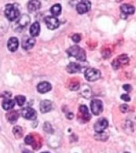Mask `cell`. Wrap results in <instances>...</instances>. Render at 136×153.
Segmentation results:
<instances>
[{
    "mask_svg": "<svg viewBox=\"0 0 136 153\" xmlns=\"http://www.w3.org/2000/svg\"><path fill=\"white\" fill-rule=\"evenodd\" d=\"M67 53L69 56L76 58L81 62H84L86 60V53L84 49L80 47L79 45H75L69 47L67 50Z\"/></svg>",
    "mask_w": 136,
    "mask_h": 153,
    "instance_id": "6da1fadb",
    "label": "cell"
},
{
    "mask_svg": "<svg viewBox=\"0 0 136 153\" xmlns=\"http://www.w3.org/2000/svg\"><path fill=\"white\" fill-rule=\"evenodd\" d=\"M4 13L5 16L10 22L15 21L16 19H18L20 14L18 8L14 4H7L5 7Z\"/></svg>",
    "mask_w": 136,
    "mask_h": 153,
    "instance_id": "7a4b0ae2",
    "label": "cell"
},
{
    "mask_svg": "<svg viewBox=\"0 0 136 153\" xmlns=\"http://www.w3.org/2000/svg\"><path fill=\"white\" fill-rule=\"evenodd\" d=\"M30 22V18L28 14H22L17 19V21L15 22L14 25V27H13V30L15 32H21L28 26Z\"/></svg>",
    "mask_w": 136,
    "mask_h": 153,
    "instance_id": "3957f363",
    "label": "cell"
},
{
    "mask_svg": "<svg viewBox=\"0 0 136 153\" xmlns=\"http://www.w3.org/2000/svg\"><path fill=\"white\" fill-rule=\"evenodd\" d=\"M101 76V72L95 68H88L84 72V77L88 81H97Z\"/></svg>",
    "mask_w": 136,
    "mask_h": 153,
    "instance_id": "277c9868",
    "label": "cell"
},
{
    "mask_svg": "<svg viewBox=\"0 0 136 153\" xmlns=\"http://www.w3.org/2000/svg\"><path fill=\"white\" fill-rule=\"evenodd\" d=\"M103 102L100 100L98 99H94L91 102V110L93 115L95 116H99V115L103 112Z\"/></svg>",
    "mask_w": 136,
    "mask_h": 153,
    "instance_id": "5b68a950",
    "label": "cell"
},
{
    "mask_svg": "<svg viewBox=\"0 0 136 153\" xmlns=\"http://www.w3.org/2000/svg\"><path fill=\"white\" fill-rule=\"evenodd\" d=\"M91 6H92V3L89 1H86V0L81 1L76 5V10L80 14H85L90 10Z\"/></svg>",
    "mask_w": 136,
    "mask_h": 153,
    "instance_id": "8992f818",
    "label": "cell"
},
{
    "mask_svg": "<svg viewBox=\"0 0 136 153\" xmlns=\"http://www.w3.org/2000/svg\"><path fill=\"white\" fill-rule=\"evenodd\" d=\"M21 116L26 120H33L37 118V112L32 108H24L23 109L21 110Z\"/></svg>",
    "mask_w": 136,
    "mask_h": 153,
    "instance_id": "52a82bcc",
    "label": "cell"
},
{
    "mask_svg": "<svg viewBox=\"0 0 136 153\" xmlns=\"http://www.w3.org/2000/svg\"><path fill=\"white\" fill-rule=\"evenodd\" d=\"M108 127V121L105 118H101L94 124V130L95 132H102Z\"/></svg>",
    "mask_w": 136,
    "mask_h": 153,
    "instance_id": "ba28073f",
    "label": "cell"
},
{
    "mask_svg": "<svg viewBox=\"0 0 136 153\" xmlns=\"http://www.w3.org/2000/svg\"><path fill=\"white\" fill-rule=\"evenodd\" d=\"M45 24L50 30H55L58 28L60 25L59 20L54 16H47L45 18Z\"/></svg>",
    "mask_w": 136,
    "mask_h": 153,
    "instance_id": "9c48e42d",
    "label": "cell"
},
{
    "mask_svg": "<svg viewBox=\"0 0 136 153\" xmlns=\"http://www.w3.org/2000/svg\"><path fill=\"white\" fill-rule=\"evenodd\" d=\"M36 40L32 37H25L21 42V47L24 50H30L34 46Z\"/></svg>",
    "mask_w": 136,
    "mask_h": 153,
    "instance_id": "30bf717a",
    "label": "cell"
},
{
    "mask_svg": "<svg viewBox=\"0 0 136 153\" xmlns=\"http://www.w3.org/2000/svg\"><path fill=\"white\" fill-rule=\"evenodd\" d=\"M129 62V58L126 55H120L119 57H118L116 59H115L112 62V67L115 69H119L121 65L127 64Z\"/></svg>",
    "mask_w": 136,
    "mask_h": 153,
    "instance_id": "8fae6325",
    "label": "cell"
},
{
    "mask_svg": "<svg viewBox=\"0 0 136 153\" xmlns=\"http://www.w3.org/2000/svg\"><path fill=\"white\" fill-rule=\"evenodd\" d=\"M18 39L15 37H11L7 42V47L10 52H15L18 48Z\"/></svg>",
    "mask_w": 136,
    "mask_h": 153,
    "instance_id": "7c38bea8",
    "label": "cell"
},
{
    "mask_svg": "<svg viewBox=\"0 0 136 153\" xmlns=\"http://www.w3.org/2000/svg\"><path fill=\"white\" fill-rule=\"evenodd\" d=\"M52 109V102L49 100H44L40 103V111L42 113L50 112Z\"/></svg>",
    "mask_w": 136,
    "mask_h": 153,
    "instance_id": "4fadbf2b",
    "label": "cell"
},
{
    "mask_svg": "<svg viewBox=\"0 0 136 153\" xmlns=\"http://www.w3.org/2000/svg\"><path fill=\"white\" fill-rule=\"evenodd\" d=\"M37 88L40 93H46L52 89V85L47 81H42L38 84Z\"/></svg>",
    "mask_w": 136,
    "mask_h": 153,
    "instance_id": "5bb4252c",
    "label": "cell"
},
{
    "mask_svg": "<svg viewBox=\"0 0 136 153\" xmlns=\"http://www.w3.org/2000/svg\"><path fill=\"white\" fill-rule=\"evenodd\" d=\"M66 70L69 74H76L79 73L81 70V65L80 64L75 63V62H71L69 63L66 67Z\"/></svg>",
    "mask_w": 136,
    "mask_h": 153,
    "instance_id": "9a60e30c",
    "label": "cell"
},
{
    "mask_svg": "<svg viewBox=\"0 0 136 153\" xmlns=\"http://www.w3.org/2000/svg\"><path fill=\"white\" fill-rule=\"evenodd\" d=\"M6 117H7V120L10 124H14L18 120L19 114L18 112L15 111V110H12V111H10L9 112H7Z\"/></svg>",
    "mask_w": 136,
    "mask_h": 153,
    "instance_id": "2e32d148",
    "label": "cell"
},
{
    "mask_svg": "<svg viewBox=\"0 0 136 153\" xmlns=\"http://www.w3.org/2000/svg\"><path fill=\"white\" fill-rule=\"evenodd\" d=\"M40 30V24L38 23V22H33V23L30 26V35L32 36V38H33V37H37V36L39 35Z\"/></svg>",
    "mask_w": 136,
    "mask_h": 153,
    "instance_id": "e0dca14e",
    "label": "cell"
},
{
    "mask_svg": "<svg viewBox=\"0 0 136 153\" xmlns=\"http://www.w3.org/2000/svg\"><path fill=\"white\" fill-rule=\"evenodd\" d=\"M81 91V94L82 95V97H84V98H90L92 97V88L88 85H83L82 87L80 89Z\"/></svg>",
    "mask_w": 136,
    "mask_h": 153,
    "instance_id": "ac0fdd59",
    "label": "cell"
},
{
    "mask_svg": "<svg viewBox=\"0 0 136 153\" xmlns=\"http://www.w3.org/2000/svg\"><path fill=\"white\" fill-rule=\"evenodd\" d=\"M120 10H121V11L123 14H126V15H128V14H133L134 13H135V7L129 4L121 5Z\"/></svg>",
    "mask_w": 136,
    "mask_h": 153,
    "instance_id": "d6986e66",
    "label": "cell"
},
{
    "mask_svg": "<svg viewBox=\"0 0 136 153\" xmlns=\"http://www.w3.org/2000/svg\"><path fill=\"white\" fill-rule=\"evenodd\" d=\"M41 2L38 0H33L28 2V10L30 12L37 11L38 10L40 9Z\"/></svg>",
    "mask_w": 136,
    "mask_h": 153,
    "instance_id": "ffe728a7",
    "label": "cell"
},
{
    "mask_svg": "<svg viewBox=\"0 0 136 153\" xmlns=\"http://www.w3.org/2000/svg\"><path fill=\"white\" fill-rule=\"evenodd\" d=\"M14 105H15V100L10 99V98H7V99H5L2 101V106L3 108V109L10 110L14 107Z\"/></svg>",
    "mask_w": 136,
    "mask_h": 153,
    "instance_id": "44dd1931",
    "label": "cell"
},
{
    "mask_svg": "<svg viewBox=\"0 0 136 153\" xmlns=\"http://www.w3.org/2000/svg\"><path fill=\"white\" fill-rule=\"evenodd\" d=\"M79 111H80L81 114L82 115L83 119L85 121H88V120H90V114H89V112H88V109L86 105H81L80 108H79Z\"/></svg>",
    "mask_w": 136,
    "mask_h": 153,
    "instance_id": "7402d4cb",
    "label": "cell"
},
{
    "mask_svg": "<svg viewBox=\"0 0 136 153\" xmlns=\"http://www.w3.org/2000/svg\"><path fill=\"white\" fill-rule=\"evenodd\" d=\"M61 4H55L50 8V12L53 16H59L61 13Z\"/></svg>",
    "mask_w": 136,
    "mask_h": 153,
    "instance_id": "603a6c76",
    "label": "cell"
},
{
    "mask_svg": "<svg viewBox=\"0 0 136 153\" xmlns=\"http://www.w3.org/2000/svg\"><path fill=\"white\" fill-rule=\"evenodd\" d=\"M94 137L97 140L106 141L108 139V137H109V135H108V133L104 132V131H102V132H96Z\"/></svg>",
    "mask_w": 136,
    "mask_h": 153,
    "instance_id": "cb8c5ba5",
    "label": "cell"
},
{
    "mask_svg": "<svg viewBox=\"0 0 136 153\" xmlns=\"http://www.w3.org/2000/svg\"><path fill=\"white\" fill-rule=\"evenodd\" d=\"M13 133H14L15 138L20 139L22 137L23 135V130L20 126H15L13 128Z\"/></svg>",
    "mask_w": 136,
    "mask_h": 153,
    "instance_id": "d4e9b609",
    "label": "cell"
},
{
    "mask_svg": "<svg viewBox=\"0 0 136 153\" xmlns=\"http://www.w3.org/2000/svg\"><path fill=\"white\" fill-rule=\"evenodd\" d=\"M14 100L18 103V105L19 106H22V105H24V104L26 103V97H24V96L22 95H18L15 97Z\"/></svg>",
    "mask_w": 136,
    "mask_h": 153,
    "instance_id": "484cf974",
    "label": "cell"
},
{
    "mask_svg": "<svg viewBox=\"0 0 136 153\" xmlns=\"http://www.w3.org/2000/svg\"><path fill=\"white\" fill-rule=\"evenodd\" d=\"M34 142H35V140H34V138L32 135H28L25 138V143L28 145H33Z\"/></svg>",
    "mask_w": 136,
    "mask_h": 153,
    "instance_id": "4316f807",
    "label": "cell"
},
{
    "mask_svg": "<svg viewBox=\"0 0 136 153\" xmlns=\"http://www.w3.org/2000/svg\"><path fill=\"white\" fill-rule=\"evenodd\" d=\"M44 130H45L46 132H48V133H52L53 132V130H52V126H51V124H50V123H45V124H44Z\"/></svg>",
    "mask_w": 136,
    "mask_h": 153,
    "instance_id": "83f0119b",
    "label": "cell"
},
{
    "mask_svg": "<svg viewBox=\"0 0 136 153\" xmlns=\"http://www.w3.org/2000/svg\"><path fill=\"white\" fill-rule=\"evenodd\" d=\"M119 110L121 111L123 113H126V112H128L129 111V106L127 105H121L119 106Z\"/></svg>",
    "mask_w": 136,
    "mask_h": 153,
    "instance_id": "f1b7e54d",
    "label": "cell"
},
{
    "mask_svg": "<svg viewBox=\"0 0 136 153\" xmlns=\"http://www.w3.org/2000/svg\"><path fill=\"white\" fill-rule=\"evenodd\" d=\"M69 88L71 90H77L80 88V84H79V82H73V84L71 83Z\"/></svg>",
    "mask_w": 136,
    "mask_h": 153,
    "instance_id": "f546056e",
    "label": "cell"
},
{
    "mask_svg": "<svg viewBox=\"0 0 136 153\" xmlns=\"http://www.w3.org/2000/svg\"><path fill=\"white\" fill-rule=\"evenodd\" d=\"M72 41H73L74 42L78 43L81 40V37L80 34H78V33H75V34H73L72 37Z\"/></svg>",
    "mask_w": 136,
    "mask_h": 153,
    "instance_id": "4dcf8cb0",
    "label": "cell"
},
{
    "mask_svg": "<svg viewBox=\"0 0 136 153\" xmlns=\"http://www.w3.org/2000/svg\"><path fill=\"white\" fill-rule=\"evenodd\" d=\"M121 99L124 100V101H126V102H128V101L131 100V97H130V96L128 94H122Z\"/></svg>",
    "mask_w": 136,
    "mask_h": 153,
    "instance_id": "1f68e13d",
    "label": "cell"
},
{
    "mask_svg": "<svg viewBox=\"0 0 136 153\" xmlns=\"http://www.w3.org/2000/svg\"><path fill=\"white\" fill-rule=\"evenodd\" d=\"M123 88L125 91H126V92H131V91L132 90V87H131V85H128V84L123 85Z\"/></svg>",
    "mask_w": 136,
    "mask_h": 153,
    "instance_id": "d6a6232c",
    "label": "cell"
},
{
    "mask_svg": "<svg viewBox=\"0 0 136 153\" xmlns=\"http://www.w3.org/2000/svg\"><path fill=\"white\" fill-rule=\"evenodd\" d=\"M73 113H72V112H68L66 114V117L68 118V119L69 120H72V118H73Z\"/></svg>",
    "mask_w": 136,
    "mask_h": 153,
    "instance_id": "836d02e7",
    "label": "cell"
},
{
    "mask_svg": "<svg viewBox=\"0 0 136 153\" xmlns=\"http://www.w3.org/2000/svg\"><path fill=\"white\" fill-rule=\"evenodd\" d=\"M24 153H31V152H25Z\"/></svg>",
    "mask_w": 136,
    "mask_h": 153,
    "instance_id": "e575fe53",
    "label": "cell"
},
{
    "mask_svg": "<svg viewBox=\"0 0 136 153\" xmlns=\"http://www.w3.org/2000/svg\"><path fill=\"white\" fill-rule=\"evenodd\" d=\"M41 153H50V152H41Z\"/></svg>",
    "mask_w": 136,
    "mask_h": 153,
    "instance_id": "d590c367",
    "label": "cell"
},
{
    "mask_svg": "<svg viewBox=\"0 0 136 153\" xmlns=\"http://www.w3.org/2000/svg\"><path fill=\"white\" fill-rule=\"evenodd\" d=\"M124 153H129V152H124Z\"/></svg>",
    "mask_w": 136,
    "mask_h": 153,
    "instance_id": "8d00e7d4",
    "label": "cell"
}]
</instances>
